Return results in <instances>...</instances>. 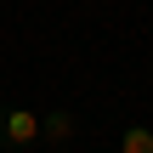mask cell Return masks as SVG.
Returning <instances> with one entry per match:
<instances>
[{"label": "cell", "instance_id": "obj_1", "mask_svg": "<svg viewBox=\"0 0 153 153\" xmlns=\"http://www.w3.org/2000/svg\"><path fill=\"white\" fill-rule=\"evenodd\" d=\"M40 142V114L23 108V102H0V148L6 153H23Z\"/></svg>", "mask_w": 153, "mask_h": 153}, {"label": "cell", "instance_id": "obj_2", "mask_svg": "<svg viewBox=\"0 0 153 153\" xmlns=\"http://www.w3.org/2000/svg\"><path fill=\"white\" fill-rule=\"evenodd\" d=\"M74 131H79V114H74V108H51V114H40V142L62 148V142H74Z\"/></svg>", "mask_w": 153, "mask_h": 153}, {"label": "cell", "instance_id": "obj_3", "mask_svg": "<svg viewBox=\"0 0 153 153\" xmlns=\"http://www.w3.org/2000/svg\"><path fill=\"white\" fill-rule=\"evenodd\" d=\"M114 153H153V131L148 125H125L114 136Z\"/></svg>", "mask_w": 153, "mask_h": 153}]
</instances>
